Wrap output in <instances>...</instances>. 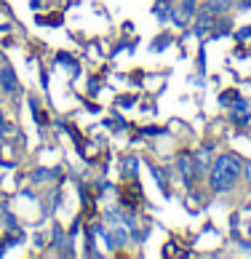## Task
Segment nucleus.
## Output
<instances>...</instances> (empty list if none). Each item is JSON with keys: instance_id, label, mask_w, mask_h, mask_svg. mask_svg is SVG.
Wrapping results in <instances>:
<instances>
[{"instance_id": "nucleus-1", "label": "nucleus", "mask_w": 251, "mask_h": 259, "mask_svg": "<svg viewBox=\"0 0 251 259\" xmlns=\"http://www.w3.org/2000/svg\"><path fill=\"white\" fill-rule=\"evenodd\" d=\"M243 171V160L233 152H225V155H219L214 160V166H211V174H208V185L214 193H230V190L235 187V179L238 174Z\"/></svg>"}, {"instance_id": "nucleus-2", "label": "nucleus", "mask_w": 251, "mask_h": 259, "mask_svg": "<svg viewBox=\"0 0 251 259\" xmlns=\"http://www.w3.org/2000/svg\"><path fill=\"white\" fill-rule=\"evenodd\" d=\"M120 203L126 206V208H131V211H137L142 203H144V195H142V185L137 179H129L126 185L120 187Z\"/></svg>"}, {"instance_id": "nucleus-3", "label": "nucleus", "mask_w": 251, "mask_h": 259, "mask_svg": "<svg viewBox=\"0 0 251 259\" xmlns=\"http://www.w3.org/2000/svg\"><path fill=\"white\" fill-rule=\"evenodd\" d=\"M0 85H3L6 94H11V97H19V78L11 67H3L0 70Z\"/></svg>"}, {"instance_id": "nucleus-4", "label": "nucleus", "mask_w": 251, "mask_h": 259, "mask_svg": "<svg viewBox=\"0 0 251 259\" xmlns=\"http://www.w3.org/2000/svg\"><path fill=\"white\" fill-rule=\"evenodd\" d=\"M192 14H195V0H185V3H182V8H177L171 16H174V22H177V24L185 27V24L190 22Z\"/></svg>"}, {"instance_id": "nucleus-5", "label": "nucleus", "mask_w": 251, "mask_h": 259, "mask_svg": "<svg viewBox=\"0 0 251 259\" xmlns=\"http://www.w3.org/2000/svg\"><path fill=\"white\" fill-rule=\"evenodd\" d=\"M211 27H214V14H208V11H203L198 16V22H195V35L198 37H203Z\"/></svg>"}, {"instance_id": "nucleus-6", "label": "nucleus", "mask_w": 251, "mask_h": 259, "mask_svg": "<svg viewBox=\"0 0 251 259\" xmlns=\"http://www.w3.org/2000/svg\"><path fill=\"white\" fill-rule=\"evenodd\" d=\"M179 171H182L187 185H192V177H195V163H192V158H179Z\"/></svg>"}, {"instance_id": "nucleus-7", "label": "nucleus", "mask_w": 251, "mask_h": 259, "mask_svg": "<svg viewBox=\"0 0 251 259\" xmlns=\"http://www.w3.org/2000/svg\"><path fill=\"white\" fill-rule=\"evenodd\" d=\"M206 11L208 14H227L230 11V0H208V3H206Z\"/></svg>"}, {"instance_id": "nucleus-8", "label": "nucleus", "mask_w": 251, "mask_h": 259, "mask_svg": "<svg viewBox=\"0 0 251 259\" xmlns=\"http://www.w3.org/2000/svg\"><path fill=\"white\" fill-rule=\"evenodd\" d=\"M30 107H32V112H35V123H37V126H48V115H46V110L37 107L35 99L30 102Z\"/></svg>"}, {"instance_id": "nucleus-9", "label": "nucleus", "mask_w": 251, "mask_h": 259, "mask_svg": "<svg viewBox=\"0 0 251 259\" xmlns=\"http://www.w3.org/2000/svg\"><path fill=\"white\" fill-rule=\"evenodd\" d=\"M195 158H198V166H200V168H211V160H208V147H203V150H200Z\"/></svg>"}, {"instance_id": "nucleus-10", "label": "nucleus", "mask_w": 251, "mask_h": 259, "mask_svg": "<svg viewBox=\"0 0 251 259\" xmlns=\"http://www.w3.org/2000/svg\"><path fill=\"white\" fill-rule=\"evenodd\" d=\"M137 166H139V163H137V158H126V163H123V174L129 171V174L134 177V171H137Z\"/></svg>"}, {"instance_id": "nucleus-11", "label": "nucleus", "mask_w": 251, "mask_h": 259, "mask_svg": "<svg viewBox=\"0 0 251 259\" xmlns=\"http://www.w3.org/2000/svg\"><path fill=\"white\" fill-rule=\"evenodd\" d=\"M246 37H251V27H246V30L238 32V40H246Z\"/></svg>"}, {"instance_id": "nucleus-12", "label": "nucleus", "mask_w": 251, "mask_h": 259, "mask_svg": "<svg viewBox=\"0 0 251 259\" xmlns=\"http://www.w3.org/2000/svg\"><path fill=\"white\" fill-rule=\"evenodd\" d=\"M243 171H246V179L251 182V160H248V163H246V166H243Z\"/></svg>"}, {"instance_id": "nucleus-13", "label": "nucleus", "mask_w": 251, "mask_h": 259, "mask_svg": "<svg viewBox=\"0 0 251 259\" xmlns=\"http://www.w3.org/2000/svg\"><path fill=\"white\" fill-rule=\"evenodd\" d=\"M0 128H6V120L3 118H0Z\"/></svg>"}, {"instance_id": "nucleus-14", "label": "nucleus", "mask_w": 251, "mask_h": 259, "mask_svg": "<svg viewBox=\"0 0 251 259\" xmlns=\"http://www.w3.org/2000/svg\"><path fill=\"white\" fill-rule=\"evenodd\" d=\"M248 206H251V200H248Z\"/></svg>"}]
</instances>
